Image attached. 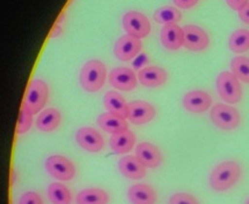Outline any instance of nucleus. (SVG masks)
<instances>
[{
    "instance_id": "nucleus-1",
    "label": "nucleus",
    "mask_w": 249,
    "mask_h": 204,
    "mask_svg": "<svg viewBox=\"0 0 249 204\" xmlns=\"http://www.w3.org/2000/svg\"><path fill=\"white\" fill-rule=\"evenodd\" d=\"M241 176V167L235 161H224L219 164L210 175V185L215 191L231 189Z\"/></svg>"
},
{
    "instance_id": "nucleus-2",
    "label": "nucleus",
    "mask_w": 249,
    "mask_h": 204,
    "mask_svg": "<svg viewBox=\"0 0 249 204\" xmlns=\"http://www.w3.org/2000/svg\"><path fill=\"white\" fill-rule=\"evenodd\" d=\"M107 76L105 64L99 60H90L84 64L79 74L82 88L88 93H97L104 87Z\"/></svg>"
},
{
    "instance_id": "nucleus-3",
    "label": "nucleus",
    "mask_w": 249,
    "mask_h": 204,
    "mask_svg": "<svg viewBox=\"0 0 249 204\" xmlns=\"http://www.w3.org/2000/svg\"><path fill=\"white\" fill-rule=\"evenodd\" d=\"M49 96V88L47 83L42 79H33L29 83L27 91H26L23 106L31 112L32 114H36L47 104Z\"/></svg>"
},
{
    "instance_id": "nucleus-4",
    "label": "nucleus",
    "mask_w": 249,
    "mask_h": 204,
    "mask_svg": "<svg viewBox=\"0 0 249 204\" xmlns=\"http://www.w3.org/2000/svg\"><path fill=\"white\" fill-rule=\"evenodd\" d=\"M217 91L220 98L228 104H236L242 98V88L233 73L222 72L217 77Z\"/></svg>"
},
{
    "instance_id": "nucleus-5",
    "label": "nucleus",
    "mask_w": 249,
    "mask_h": 204,
    "mask_svg": "<svg viewBox=\"0 0 249 204\" xmlns=\"http://www.w3.org/2000/svg\"><path fill=\"white\" fill-rule=\"evenodd\" d=\"M210 116H211L212 123L218 129L225 130V131L235 130L241 122L239 111L233 106L225 104H215L212 108Z\"/></svg>"
},
{
    "instance_id": "nucleus-6",
    "label": "nucleus",
    "mask_w": 249,
    "mask_h": 204,
    "mask_svg": "<svg viewBox=\"0 0 249 204\" xmlns=\"http://www.w3.org/2000/svg\"><path fill=\"white\" fill-rule=\"evenodd\" d=\"M46 170L60 181H70L76 175V167L70 159L63 155H52L46 160Z\"/></svg>"
},
{
    "instance_id": "nucleus-7",
    "label": "nucleus",
    "mask_w": 249,
    "mask_h": 204,
    "mask_svg": "<svg viewBox=\"0 0 249 204\" xmlns=\"http://www.w3.org/2000/svg\"><path fill=\"white\" fill-rule=\"evenodd\" d=\"M123 27L127 34L138 39H143L150 33V22L143 13L138 11H129L124 14Z\"/></svg>"
},
{
    "instance_id": "nucleus-8",
    "label": "nucleus",
    "mask_w": 249,
    "mask_h": 204,
    "mask_svg": "<svg viewBox=\"0 0 249 204\" xmlns=\"http://www.w3.org/2000/svg\"><path fill=\"white\" fill-rule=\"evenodd\" d=\"M142 43L141 40L132 35L126 34L120 37L114 43V55L118 60L127 62L135 58L141 52Z\"/></svg>"
},
{
    "instance_id": "nucleus-9",
    "label": "nucleus",
    "mask_w": 249,
    "mask_h": 204,
    "mask_svg": "<svg viewBox=\"0 0 249 204\" xmlns=\"http://www.w3.org/2000/svg\"><path fill=\"white\" fill-rule=\"evenodd\" d=\"M184 32V47L191 52H201L209 47L210 37L203 28L196 25H186Z\"/></svg>"
},
{
    "instance_id": "nucleus-10",
    "label": "nucleus",
    "mask_w": 249,
    "mask_h": 204,
    "mask_svg": "<svg viewBox=\"0 0 249 204\" xmlns=\"http://www.w3.org/2000/svg\"><path fill=\"white\" fill-rule=\"evenodd\" d=\"M155 108L144 100H133L128 103V119L134 125H144L155 117Z\"/></svg>"
},
{
    "instance_id": "nucleus-11",
    "label": "nucleus",
    "mask_w": 249,
    "mask_h": 204,
    "mask_svg": "<svg viewBox=\"0 0 249 204\" xmlns=\"http://www.w3.org/2000/svg\"><path fill=\"white\" fill-rule=\"evenodd\" d=\"M75 139L83 149L91 153H98L103 149L104 139L97 130L92 127H82L76 132Z\"/></svg>"
},
{
    "instance_id": "nucleus-12",
    "label": "nucleus",
    "mask_w": 249,
    "mask_h": 204,
    "mask_svg": "<svg viewBox=\"0 0 249 204\" xmlns=\"http://www.w3.org/2000/svg\"><path fill=\"white\" fill-rule=\"evenodd\" d=\"M108 81L112 87L121 91H132L138 85V78H136L134 72L129 68L124 67L114 68L109 73Z\"/></svg>"
},
{
    "instance_id": "nucleus-13",
    "label": "nucleus",
    "mask_w": 249,
    "mask_h": 204,
    "mask_svg": "<svg viewBox=\"0 0 249 204\" xmlns=\"http://www.w3.org/2000/svg\"><path fill=\"white\" fill-rule=\"evenodd\" d=\"M183 105L189 112L192 113H203L212 105V98L206 91L192 90L183 98Z\"/></svg>"
},
{
    "instance_id": "nucleus-14",
    "label": "nucleus",
    "mask_w": 249,
    "mask_h": 204,
    "mask_svg": "<svg viewBox=\"0 0 249 204\" xmlns=\"http://www.w3.org/2000/svg\"><path fill=\"white\" fill-rule=\"evenodd\" d=\"M161 43L168 50H178L184 46V32L177 23L164 25L160 34Z\"/></svg>"
},
{
    "instance_id": "nucleus-15",
    "label": "nucleus",
    "mask_w": 249,
    "mask_h": 204,
    "mask_svg": "<svg viewBox=\"0 0 249 204\" xmlns=\"http://www.w3.org/2000/svg\"><path fill=\"white\" fill-rule=\"evenodd\" d=\"M139 81L147 88H159L168 79V74L164 69L157 66H148L139 70Z\"/></svg>"
},
{
    "instance_id": "nucleus-16",
    "label": "nucleus",
    "mask_w": 249,
    "mask_h": 204,
    "mask_svg": "<svg viewBox=\"0 0 249 204\" xmlns=\"http://www.w3.org/2000/svg\"><path fill=\"white\" fill-rule=\"evenodd\" d=\"M135 156L148 168H157L162 162V154L155 145L141 143L136 146Z\"/></svg>"
},
{
    "instance_id": "nucleus-17",
    "label": "nucleus",
    "mask_w": 249,
    "mask_h": 204,
    "mask_svg": "<svg viewBox=\"0 0 249 204\" xmlns=\"http://www.w3.org/2000/svg\"><path fill=\"white\" fill-rule=\"evenodd\" d=\"M146 166L142 165L136 156L126 155L119 160V170L127 179L140 180L146 176Z\"/></svg>"
},
{
    "instance_id": "nucleus-18",
    "label": "nucleus",
    "mask_w": 249,
    "mask_h": 204,
    "mask_svg": "<svg viewBox=\"0 0 249 204\" xmlns=\"http://www.w3.org/2000/svg\"><path fill=\"white\" fill-rule=\"evenodd\" d=\"M128 200L132 204H155L156 193L150 185L138 183L128 189Z\"/></svg>"
},
{
    "instance_id": "nucleus-19",
    "label": "nucleus",
    "mask_w": 249,
    "mask_h": 204,
    "mask_svg": "<svg viewBox=\"0 0 249 204\" xmlns=\"http://www.w3.org/2000/svg\"><path fill=\"white\" fill-rule=\"evenodd\" d=\"M104 106L109 113L124 118H128V104L120 93L115 91H108L104 97Z\"/></svg>"
},
{
    "instance_id": "nucleus-20",
    "label": "nucleus",
    "mask_w": 249,
    "mask_h": 204,
    "mask_svg": "<svg viewBox=\"0 0 249 204\" xmlns=\"http://www.w3.org/2000/svg\"><path fill=\"white\" fill-rule=\"evenodd\" d=\"M135 141V134L128 130L126 132L112 134L109 139V146H111L112 152L115 154H126L133 149Z\"/></svg>"
},
{
    "instance_id": "nucleus-21",
    "label": "nucleus",
    "mask_w": 249,
    "mask_h": 204,
    "mask_svg": "<svg viewBox=\"0 0 249 204\" xmlns=\"http://www.w3.org/2000/svg\"><path fill=\"white\" fill-rule=\"evenodd\" d=\"M97 124L99 125L103 131L111 133V134H117V133L128 131V123L115 114L112 113H102L97 118Z\"/></svg>"
},
{
    "instance_id": "nucleus-22",
    "label": "nucleus",
    "mask_w": 249,
    "mask_h": 204,
    "mask_svg": "<svg viewBox=\"0 0 249 204\" xmlns=\"http://www.w3.org/2000/svg\"><path fill=\"white\" fill-rule=\"evenodd\" d=\"M61 112L54 108L47 109L40 112L36 118V127L42 132H53L60 126Z\"/></svg>"
},
{
    "instance_id": "nucleus-23",
    "label": "nucleus",
    "mask_w": 249,
    "mask_h": 204,
    "mask_svg": "<svg viewBox=\"0 0 249 204\" xmlns=\"http://www.w3.org/2000/svg\"><path fill=\"white\" fill-rule=\"evenodd\" d=\"M109 197L103 189L88 188L79 191L76 197L77 204H107Z\"/></svg>"
},
{
    "instance_id": "nucleus-24",
    "label": "nucleus",
    "mask_w": 249,
    "mask_h": 204,
    "mask_svg": "<svg viewBox=\"0 0 249 204\" xmlns=\"http://www.w3.org/2000/svg\"><path fill=\"white\" fill-rule=\"evenodd\" d=\"M49 201L53 204H71V193L64 185L54 182L47 189Z\"/></svg>"
},
{
    "instance_id": "nucleus-25",
    "label": "nucleus",
    "mask_w": 249,
    "mask_h": 204,
    "mask_svg": "<svg viewBox=\"0 0 249 204\" xmlns=\"http://www.w3.org/2000/svg\"><path fill=\"white\" fill-rule=\"evenodd\" d=\"M228 46L234 53H245L249 49V32L247 29H236L228 40Z\"/></svg>"
},
{
    "instance_id": "nucleus-26",
    "label": "nucleus",
    "mask_w": 249,
    "mask_h": 204,
    "mask_svg": "<svg viewBox=\"0 0 249 204\" xmlns=\"http://www.w3.org/2000/svg\"><path fill=\"white\" fill-rule=\"evenodd\" d=\"M180 19H182V13L173 6H163L157 8L154 13V20L157 23H163V25L176 23L180 21Z\"/></svg>"
},
{
    "instance_id": "nucleus-27",
    "label": "nucleus",
    "mask_w": 249,
    "mask_h": 204,
    "mask_svg": "<svg viewBox=\"0 0 249 204\" xmlns=\"http://www.w3.org/2000/svg\"><path fill=\"white\" fill-rule=\"evenodd\" d=\"M232 73L240 81L249 84V58L245 56H236L231 62Z\"/></svg>"
},
{
    "instance_id": "nucleus-28",
    "label": "nucleus",
    "mask_w": 249,
    "mask_h": 204,
    "mask_svg": "<svg viewBox=\"0 0 249 204\" xmlns=\"http://www.w3.org/2000/svg\"><path fill=\"white\" fill-rule=\"evenodd\" d=\"M32 124H33V114L22 105L21 110H20V113H19V119H18V124H17V134L20 135L27 132L32 127Z\"/></svg>"
},
{
    "instance_id": "nucleus-29",
    "label": "nucleus",
    "mask_w": 249,
    "mask_h": 204,
    "mask_svg": "<svg viewBox=\"0 0 249 204\" xmlns=\"http://www.w3.org/2000/svg\"><path fill=\"white\" fill-rule=\"evenodd\" d=\"M168 204H199V202L191 194L176 193L169 199Z\"/></svg>"
},
{
    "instance_id": "nucleus-30",
    "label": "nucleus",
    "mask_w": 249,
    "mask_h": 204,
    "mask_svg": "<svg viewBox=\"0 0 249 204\" xmlns=\"http://www.w3.org/2000/svg\"><path fill=\"white\" fill-rule=\"evenodd\" d=\"M19 204H43L42 197L35 191H27L20 197Z\"/></svg>"
},
{
    "instance_id": "nucleus-31",
    "label": "nucleus",
    "mask_w": 249,
    "mask_h": 204,
    "mask_svg": "<svg viewBox=\"0 0 249 204\" xmlns=\"http://www.w3.org/2000/svg\"><path fill=\"white\" fill-rule=\"evenodd\" d=\"M227 5L234 11H241L246 5L248 4L249 0H226Z\"/></svg>"
},
{
    "instance_id": "nucleus-32",
    "label": "nucleus",
    "mask_w": 249,
    "mask_h": 204,
    "mask_svg": "<svg viewBox=\"0 0 249 204\" xmlns=\"http://www.w3.org/2000/svg\"><path fill=\"white\" fill-rule=\"evenodd\" d=\"M173 1L177 7L183 8V10H189V8L194 7L195 5H197L198 0H173Z\"/></svg>"
},
{
    "instance_id": "nucleus-33",
    "label": "nucleus",
    "mask_w": 249,
    "mask_h": 204,
    "mask_svg": "<svg viewBox=\"0 0 249 204\" xmlns=\"http://www.w3.org/2000/svg\"><path fill=\"white\" fill-rule=\"evenodd\" d=\"M147 63H148L147 54H140L135 57V61L133 62V67H134V69H140L141 67L146 66Z\"/></svg>"
},
{
    "instance_id": "nucleus-34",
    "label": "nucleus",
    "mask_w": 249,
    "mask_h": 204,
    "mask_svg": "<svg viewBox=\"0 0 249 204\" xmlns=\"http://www.w3.org/2000/svg\"><path fill=\"white\" fill-rule=\"evenodd\" d=\"M239 17L240 19H241V21H244L245 23L249 25V2L241 11H239Z\"/></svg>"
},
{
    "instance_id": "nucleus-35",
    "label": "nucleus",
    "mask_w": 249,
    "mask_h": 204,
    "mask_svg": "<svg viewBox=\"0 0 249 204\" xmlns=\"http://www.w3.org/2000/svg\"><path fill=\"white\" fill-rule=\"evenodd\" d=\"M62 32H63V27H62V25H58V23H55L54 28H53L52 33H50V37H58V35L62 34Z\"/></svg>"
},
{
    "instance_id": "nucleus-36",
    "label": "nucleus",
    "mask_w": 249,
    "mask_h": 204,
    "mask_svg": "<svg viewBox=\"0 0 249 204\" xmlns=\"http://www.w3.org/2000/svg\"><path fill=\"white\" fill-rule=\"evenodd\" d=\"M246 204H249V200L247 201V202H246Z\"/></svg>"
}]
</instances>
